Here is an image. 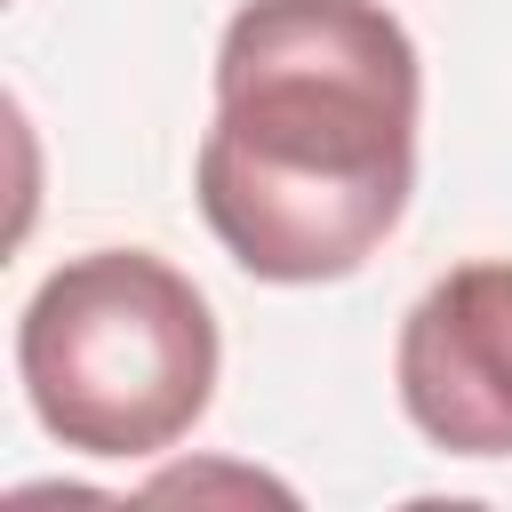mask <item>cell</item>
Returning a JSON list of instances; mask_svg holds the SVG:
<instances>
[{"instance_id": "6da1fadb", "label": "cell", "mask_w": 512, "mask_h": 512, "mask_svg": "<svg viewBox=\"0 0 512 512\" xmlns=\"http://www.w3.org/2000/svg\"><path fill=\"white\" fill-rule=\"evenodd\" d=\"M424 64L384 0H240L192 192L224 256L272 288L352 280L416 192Z\"/></svg>"}, {"instance_id": "7a4b0ae2", "label": "cell", "mask_w": 512, "mask_h": 512, "mask_svg": "<svg viewBox=\"0 0 512 512\" xmlns=\"http://www.w3.org/2000/svg\"><path fill=\"white\" fill-rule=\"evenodd\" d=\"M216 312L152 248L64 256L24 320L16 376L48 440L96 464L176 448L216 400Z\"/></svg>"}, {"instance_id": "3957f363", "label": "cell", "mask_w": 512, "mask_h": 512, "mask_svg": "<svg viewBox=\"0 0 512 512\" xmlns=\"http://www.w3.org/2000/svg\"><path fill=\"white\" fill-rule=\"evenodd\" d=\"M400 408L448 456H512V264L440 272L400 320Z\"/></svg>"}]
</instances>
